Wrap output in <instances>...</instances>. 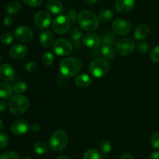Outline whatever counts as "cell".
<instances>
[{"label": "cell", "instance_id": "34", "mask_svg": "<svg viewBox=\"0 0 159 159\" xmlns=\"http://www.w3.org/2000/svg\"><path fill=\"white\" fill-rule=\"evenodd\" d=\"M150 59L152 62H159V45L152 48L150 52Z\"/></svg>", "mask_w": 159, "mask_h": 159}, {"label": "cell", "instance_id": "16", "mask_svg": "<svg viewBox=\"0 0 159 159\" xmlns=\"http://www.w3.org/2000/svg\"><path fill=\"white\" fill-rule=\"evenodd\" d=\"M16 72L12 65L5 63L0 66V77L4 81H12L15 78Z\"/></svg>", "mask_w": 159, "mask_h": 159}, {"label": "cell", "instance_id": "41", "mask_svg": "<svg viewBox=\"0 0 159 159\" xmlns=\"http://www.w3.org/2000/svg\"><path fill=\"white\" fill-rule=\"evenodd\" d=\"M30 131H32L33 132H39L40 130V126L38 123H32L30 125Z\"/></svg>", "mask_w": 159, "mask_h": 159}, {"label": "cell", "instance_id": "45", "mask_svg": "<svg viewBox=\"0 0 159 159\" xmlns=\"http://www.w3.org/2000/svg\"><path fill=\"white\" fill-rule=\"evenodd\" d=\"M149 159H159V151L152 152L149 156Z\"/></svg>", "mask_w": 159, "mask_h": 159}, {"label": "cell", "instance_id": "24", "mask_svg": "<svg viewBox=\"0 0 159 159\" xmlns=\"http://www.w3.org/2000/svg\"><path fill=\"white\" fill-rule=\"evenodd\" d=\"M99 20L102 23H108L111 21L113 17V11L109 9H104L101 10L99 13Z\"/></svg>", "mask_w": 159, "mask_h": 159}, {"label": "cell", "instance_id": "36", "mask_svg": "<svg viewBox=\"0 0 159 159\" xmlns=\"http://www.w3.org/2000/svg\"><path fill=\"white\" fill-rule=\"evenodd\" d=\"M9 143V137L6 132H0V148L4 149Z\"/></svg>", "mask_w": 159, "mask_h": 159}, {"label": "cell", "instance_id": "23", "mask_svg": "<svg viewBox=\"0 0 159 159\" xmlns=\"http://www.w3.org/2000/svg\"><path fill=\"white\" fill-rule=\"evenodd\" d=\"M116 36L114 33L110 32L107 31L103 34L102 38V42L103 45H110V46H113L115 45L116 42Z\"/></svg>", "mask_w": 159, "mask_h": 159}, {"label": "cell", "instance_id": "38", "mask_svg": "<svg viewBox=\"0 0 159 159\" xmlns=\"http://www.w3.org/2000/svg\"><path fill=\"white\" fill-rule=\"evenodd\" d=\"M24 3L30 7H38L43 2V0H23Z\"/></svg>", "mask_w": 159, "mask_h": 159}, {"label": "cell", "instance_id": "47", "mask_svg": "<svg viewBox=\"0 0 159 159\" xmlns=\"http://www.w3.org/2000/svg\"><path fill=\"white\" fill-rule=\"evenodd\" d=\"M56 159H71L70 157H68V156H65V155H61L58 156Z\"/></svg>", "mask_w": 159, "mask_h": 159}, {"label": "cell", "instance_id": "28", "mask_svg": "<svg viewBox=\"0 0 159 159\" xmlns=\"http://www.w3.org/2000/svg\"><path fill=\"white\" fill-rule=\"evenodd\" d=\"M13 90L17 94H21L25 93L27 90V84L23 81H18L13 85Z\"/></svg>", "mask_w": 159, "mask_h": 159}, {"label": "cell", "instance_id": "21", "mask_svg": "<svg viewBox=\"0 0 159 159\" xmlns=\"http://www.w3.org/2000/svg\"><path fill=\"white\" fill-rule=\"evenodd\" d=\"M13 88L6 82H0V98L3 99L9 98L12 94Z\"/></svg>", "mask_w": 159, "mask_h": 159}, {"label": "cell", "instance_id": "14", "mask_svg": "<svg viewBox=\"0 0 159 159\" xmlns=\"http://www.w3.org/2000/svg\"><path fill=\"white\" fill-rule=\"evenodd\" d=\"M28 53V49L25 45L17 44L13 45L9 50V55L14 59H22L26 57Z\"/></svg>", "mask_w": 159, "mask_h": 159}, {"label": "cell", "instance_id": "12", "mask_svg": "<svg viewBox=\"0 0 159 159\" xmlns=\"http://www.w3.org/2000/svg\"><path fill=\"white\" fill-rule=\"evenodd\" d=\"M30 128V125L29 122L23 118H20V119L16 120L12 123L10 129L12 134L20 136L27 132Z\"/></svg>", "mask_w": 159, "mask_h": 159}, {"label": "cell", "instance_id": "6", "mask_svg": "<svg viewBox=\"0 0 159 159\" xmlns=\"http://www.w3.org/2000/svg\"><path fill=\"white\" fill-rule=\"evenodd\" d=\"M136 48V44L131 38L126 37L116 42V50L120 55L127 56L131 54Z\"/></svg>", "mask_w": 159, "mask_h": 159}, {"label": "cell", "instance_id": "51", "mask_svg": "<svg viewBox=\"0 0 159 159\" xmlns=\"http://www.w3.org/2000/svg\"><path fill=\"white\" fill-rule=\"evenodd\" d=\"M43 159H46V158H43Z\"/></svg>", "mask_w": 159, "mask_h": 159}, {"label": "cell", "instance_id": "44", "mask_svg": "<svg viewBox=\"0 0 159 159\" xmlns=\"http://www.w3.org/2000/svg\"><path fill=\"white\" fill-rule=\"evenodd\" d=\"M119 159H134V157L132 156V154H129V153H125V154H123L120 157Z\"/></svg>", "mask_w": 159, "mask_h": 159}, {"label": "cell", "instance_id": "22", "mask_svg": "<svg viewBox=\"0 0 159 159\" xmlns=\"http://www.w3.org/2000/svg\"><path fill=\"white\" fill-rule=\"evenodd\" d=\"M100 53L104 58L108 59H113L116 57V51L113 46L103 45L100 48Z\"/></svg>", "mask_w": 159, "mask_h": 159}, {"label": "cell", "instance_id": "9", "mask_svg": "<svg viewBox=\"0 0 159 159\" xmlns=\"http://www.w3.org/2000/svg\"><path fill=\"white\" fill-rule=\"evenodd\" d=\"M131 24L124 19H116L112 23V29L113 32L120 36H125L130 33Z\"/></svg>", "mask_w": 159, "mask_h": 159}, {"label": "cell", "instance_id": "1", "mask_svg": "<svg viewBox=\"0 0 159 159\" xmlns=\"http://www.w3.org/2000/svg\"><path fill=\"white\" fill-rule=\"evenodd\" d=\"M82 62L78 58H65L61 61L59 70L61 73L66 77H72L80 72Z\"/></svg>", "mask_w": 159, "mask_h": 159}, {"label": "cell", "instance_id": "29", "mask_svg": "<svg viewBox=\"0 0 159 159\" xmlns=\"http://www.w3.org/2000/svg\"><path fill=\"white\" fill-rule=\"evenodd\" d=\"M112 150V144L110 143V140H105L101 143L100 144V151L102 154L107 155V154H110V152Z\"/></svg>", "mask_w": 159, "mask_h": 159}, {"label": "cell", "instance_id": "3", "mask_svg": "<svg viewBox=\"0 0 159 159\" xmlns=\"http://www.w3.org/2000/svg\"><path fill=\"white\" fill-rule=\"evenodd\" d=\"M28 107H29V101L23 95H14L9 100V112L14 115H22L27 110Z\"/></svg>", "mask_w": 159, "mask_h": 159}, {"label": "cell", "instance_id": "2", "mask_svg": "<svg viewBox=\"0 0 159 159\" xmlns=\"http://www.w3.org/2000/svg\"><path fill=\"white\" fill-rule=\"evenodd\" d=\"M78 23L85 31L92 32L99 26V17L90 10H82L78 17Z\"/></svg>", "mask_w": 159, "mask_h": 159}, {"label": "cell", "instance_id": "8", "mask_svg": "<svg viewBox=\"0 0 159 159\" xmlns=\"http://www.w3.org/2000/svg\"><path fill=\"white\" fill-rule=\"evenodd\" d=\"M52 27L57 34H65L68 33L71 27V21L66 16H57L53 21Z\"/></svg>", "mask_w": 159, "mask_h": 159}, {"label": "cell", "instance_id": "46", "mask_svg": "<svg viewBox=\"0 0 159 159\" xmlns=\"http://www.w3.org/2000/svg\"><path fill=\"white\" fill-rule=\"evenodd\" d=\"M85 3L88 5H92V4H94V3L97 2L98 0H82Z\"/></svg>", "mask_w": 159, "mask_h": 159}, {"label": "cell", "instance_id": "27", "mask_svg": "<svg viewBox=\"0 0 159 159\" xmlns=\"http://www.w3.org/2000/svg\"><path fill=\"white\" fill-rule=\"evenodd\" d=\"M34 150L35 151V153H37V154L42 155V154H44L48 152V146L44 142L38 141L34 144Z\"/></svg>", "mask_w": 159, "mask_h": 159}, {"label": "cell", "instance_id": "50", "mask_svg": "<svg viewBox=\"0 0 159 159\" xmlns=\"http://www.w3.org/2000/svg\"><path fill=\"white\" fill-rule=\"evenodd\" d=\"M0 61H1V55H0Z\"/></svg>", "mask_w": 159, "mask_h": 159}, {"label": "cell", "instance_id": "25", "mask_svg": "<svg viewBox=\"0 0 159 159\" xmlns=\"http://www.w3.org/2000/svg\"><path fill=\"white\" fill-rule=\"evenodd\" d=\"M20 9H21V4L16 1L9 2L6 7V11L9 15H15V14L18 13Z\"/></svg>", "mask_w": 159, "mask_h": 159}, {"label": "cell", "instance_id": "43", "mask_svg": "<svg viewBox=\"0 0 159 159\" xmlns=\"http://www.w3.org/2000/svg\"><path fill=\"white\" fill-rule=\"evenodd\" d=\"M6 108H7V103L5 101L0 100V112H4L6 109Z\"/></svg>", "mask_w": 159, "mask_h": 159}, {"label": "cell", "instance_id": "15", "mask_svg": "<svg viewBox=\"0 0 159 159\" xmlns=\"http://www.w3.org/2000/svg\"><path fill=\"white\" fill-rule=\"evenodd\" d=\"M135 6V0H116L115 9L117 12L125 13L131 11Z\"/></svg>", "mask_w": 159, "mask_h": 159}, {"label": "cell", "instance_id": "40", "mask_svg": "<svg viewBox=\"0 0 159 159\" xmlns=\"http://www.w3.org/2000/svg\"><path fill=\"white\" fill-rule=\"evenodd\" d=\"M37 65L34 62H30L28 63H26V65H25V70L27 72H29V73L34 72L35 70H37Z\"/></svg>", "mask_w": 159, "mask_h": 159}, {"label": "cell", "instance_id": "32", "mask_svg": "<svg viewBox=\"0 0 159 159\" xmlns=\"http://www.w3.org/2000/svg\"><path fill=\"white\" fill-rule=\"evenodd\" d=\"M70 35H71V39L73 41H79L82 37V31H81L80 28L74 27L71 31Z\"/></svg>", "mask_w": 159, "mask_h": 159}, {"label": "cell", "instance_id": "26", "mask_svg": "<svg viewBox=\"0 0 159 159\" xmlns=\"http://www.w3.org/2000/svg\"><path fill=\"white\" fill-rule=\"evenodd\" d=\"M83 159H102V153L96 149H89L85 151Z\"/></svg>", "mask_w": 159, "mask_h": 159}, {"label": "cell", "instance_id": "37", "mask_svg": "<svg viewBox=\"0 0 159 159\" xmlns=\"http://www.w3.org/2000/svg\"><path fill=\"white\" fill-rule=\"evenodd\" d=\"M0 159H21L18 154L13 151H7L1 155Z\"/></svg>", "mask_w": 159, "mask_h": 159}, {"label": "cell", "instance_id": "20", "mask_svg": "<svg viewBox=\"0 0 159 159\" xmlns=\"http://www.w3.org/2000/svg\"><path fill=\"white\" fill-rule=\"evenodd\" d=\"M54 34L49 31H46L40 34V43L43 48H49L54 42Z\"/></svg>", "mask_w": 159, "mask_h": 159}, {"label": "cell", "instance_id": "7", "mask_svg": "<svg viewBox=\"0 0 159 159\" xmlns=\"http://www.w3.org/2000/svg\"><path fill=\"white\" fill-rule=\"evenodd\" d=\"M53 51L58 56H66L73 51L72 44L65 38L57 39L53 45Z\"/></svg>", "mask_w": 159, "mask_h": 159}, {"label": "cell", "instance_id": "18", "mask_svg": "<svg viewBox=\"0 0 159 159\" xmlns=\"http://www.w3.org/2000/svg\"><path fill=\"white\" fill-rule=\"evenodd\" d=\"M47 9L51 13L57 15L63 11V5L58 0H49L47 3Z\"/></svg>", "mask_w": 159, "mask_h": 159}, {"label": "cell", "instance_id": "4", "mask_svg": "<svg viewBox=\"0 0 159 159\" xmlns=\"http://www.w3.org/2000/svg\"><path fill=\"white\" fill-rule=\"evenodd\" d=\"M68 137L66 132L62 129L55 131L49 139V147L55 151H61L67 147Z\"/></svg>", "mask_w": 159, "mask_h": 159}, {"label": "cell", "instance_id": "48", "mask_svg": "<svg viewBox=\"0 0 159 159\" xmlns=\"http://www.w3.org/2000/svg\"><path fill=\"white\" fill-rule=\"evenodd\" d=\"M3 127H4V125H3V122L2 121V119L0 118V131H1L2 129H3Z\"/></svg>", "mask_w": 159, "mask_h": 159}, {"label": "cell", "instance_id": "31", "mask_svg": "<svg viewBox=\"0 0 159 159\" xmlns=\"http://www.w3.org/2000/svg\"><path fill=\"white\" fill-rule=\"evenodd\" d=\"M54 61V57L53 55V54L50 51H47L42 56V62H43V64H45L46 65H51V64H53Z\"/></svg>", "mask_w": 159, "mask_h": 159}, {"label": "cell", "instance_id": "13", "mask_svg": "<svg viewBox=\"0 0 159 159\" xmlns=\"http://www.w3.org/2000/svg\"><path fill=\"white\" fill-rule=\"evenodd\" d=\"M82 42L87 48L90 49H96L100 45L101 39L99 35L94 33L86 34L82 38Z\"/></svg>", "mask_w": 159, "mask_h": 159}, {"label": "cell", "instance_id": "5", "mask_svg": "<svg viewBox=\"0 0 159 159\" xmlns=\"http://www.w3.org/2000/svg\"><path fill=\"white\" fill-rule=\"evenodd\" d=\"M110 62L105 59H94L89 66V71L93 76L97 78L102 77L106 76L110 71Z\"/></svg>", "mask_w": 159, "mask_h": 159}, {"label": "cell", "instance_id": "17", "mask_svg": "<svg viewBox=\"0 0 159 159\" xmlns=\"http://www.w3.org/2000/svg\"><path fill=\"white\" fill-rule=\"evenodd\" d=\"M149 32H150L149 26L145 23H141L136 27L134 33V37L137 40L142 41L147 38Z\"/></svg>", "mask_w": 159, "mask_h": 159}, {"label": "cell", "instance_id": "39", "mask_svg": "<svg viewBox=\"0 0 159 159\" xmlns=\"http://www.w3.org/2000/svg\"><path fill=\"white\" fill-rule=\"evenodd\" d=\"M67 17H68L70 21L76 22L78 21V17H79V15H78L76 10H75V9H70L68 12V16Z\"/></svg>", "mask_w": 159, "mask_h": 159}, {"label": "cell", "instance_id": "49", "mask_svg": "<svg viewBox=\"0 0 159 159\" xmlns=\"http://www.w3.org/2000/svg\"><path fill=\"white\" fill-rule=\"evenodd\" d=\"M24 159H33V158H31V157H25Z\"/></svg>", "mask_w": 159, "mask_h": 159}, {"label": "cell", "instance_id": "33", "mask_svg": "<svg viewBox=\"0 0 159 159\" xmlns=\"http://www.w3.org/2000/svg\"><path fill=\"white\" fill-rule=\"evenodd\" d=\"M150 142L154 148L159 149V132H155L151 135Z\"/></svg>", "mask_w": 159, "mask_h": 159}, {"label": "cell", "instance_id": "30", "mask_svg": "<svg viewBox=\"0 0 159 159\" xmlns=\"http://www.w3.org/2000/svg\"><path fill=\"white\" fill-rule=\"evenodd\" d=\"M14 36L13 34H11L9 32H6L4 34H2L0 37V41L3 44V45H10L12 41H13Z\"/></svg>", "mask_w": 159, "mask_h": 159}, {"label": "cell", "instance_id": "42", "mask_svg": "<svg viewBox=\"0 0 159 159\" xmlns=\"http://www.w3.org/2000/svg\"><path fill=\"white\" fill-rule=\"evenodd\" d=\"M3 23H4V25L6 26H11V24L12 23V18L10 17V16H6L5 17L4 20H3Z\"/></svg>", "mask_w": 159, "mask_h": 159}, {"label": "cell", "instance_id": "35", "mask_svg": "<svg viewBox=\"0 0 159 159\" xmlns=\"http://www.w3.org/2000/svg\"><path fill=\"white\" fill-rule=\"evenodd\" d=\"M136 48L140 53H147L148 51H149V48H150V46H149L148 44L145 41H142L138 43V45H136Z\"/></svg>", "mask_w": 159, "mask_h": 159}, {"label": "cell", "instance_id": "10", "mask_svg": "<svg viewBox=\"0 0 159 159\" xmlns=\"http://www.w3.org/2000/svg\"><path fill=\"white\" fill-rule=\"evenodd\" d=\"M14 37L22 43H28L31 41L34 37L32 30L26 26H20L16 29Z\"/></svg>", "mask_w": 159, "mask_h": 159}, {"label": "cell", "instance_id": "11", "mask_svg": "<svg viewBox=\"0 0 159 159\" xmlns=\"http://www.w3.org/2000/svg\"><path fill=\"white\" fill-rule=\"evenodd\" d=\"M34 23L40 29H47L51 23V17L46 11H39L34 16Z\"/></svg>", "mask_w": 159, "mask_h": 159}, {"label": "cell", "instance_id": "19", "mask_svg": "<svg viewBox=\"0 0 159 159\" xmlns=\"http://www.w3.org/2000/svg\"><path fill=\"white\" fill-rule=\"evenodd\" d=\"M75 82L78 87L85 88V87H88L91 85V84L93 83V79L89 75L82 73V74H79L76 76Z\"/></svg>", "mask_w": 159, "mask_h": 159}]
</instances>
